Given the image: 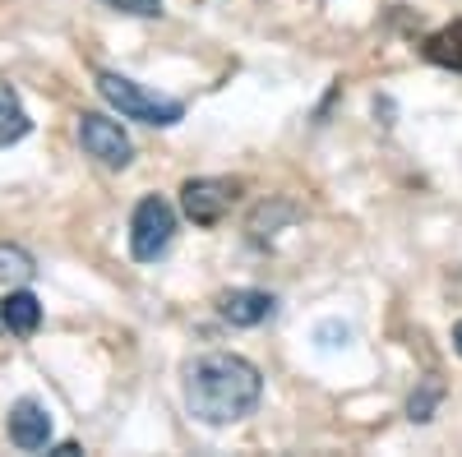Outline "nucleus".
<instances>
[{
    "instance_id": "1",
    "label": "nucleus",
    "mask_w": 462,
    "mask_h": 457,
    "mask_svg": "<svg viewBox=\"0 0 462 457\" xmlns=\"http://www.w3.org/2000/svg\"><path fill=\"white\" fill-rule=\"evenodd\" d=\"M263 398V379L245 356L231 352H208L195 365H185V407L195 421L222 430L236 425L259 407Z\"/></svg>"
},
{
    "instance_id": "2",
    "label": "nucleus",
    "mask_w": 462,
    "mask_h": 457,
    "mask_svg": "<svg viewBox=\"0 0 462 457\" xmlns=\"http://www.w3.org/2000/svg\"><path fill=\"white\" fill-rule=\"evenodd\" d=\"M97 93L121 111V121H139V125H176L185 116V102L176 97H158V93H148L143 84L125 79V74H97Z\"/></svg>"
},
{
    "instance_id": "3",
    "label": "nucleus",
    "mask_w": 462,
    "mask_h": 457,
    "mask_svg": "<svg viewBox=\"0 0 462 457\" xmlns=\"http://www.w3.org/2000/svg\"><path fill=\"white\" fill-rule=\"evenodd\" d=\"M171 236H176V208H171L162 195L139 199V208H134V217H130V254H134L139 263H152L158 254H167Z\"/></svg>"
},
{
    "instance_id": "4",
    "label": "nucleus",
    "mask_w": 462,
    "mask_h": 457,
    "mask_svg": "<svg viewBox=\"0 0 462 457\" xmlns=\"http://www.w3.org/2000/svg\"><path fill=\"white\" fill-rule=\"evenodd\" d=\"M241 199V180H222V176H199L180 185V208L195 226H213L231 213V204Z\"/></svg>"
},
{
    "instance_id": "5",
    "label": "nucleus",
    "mask_w": 462,
    "mask_h": 457,
    "mask_svg": "<svg viewBox=\"0 0 462 457\" xmlns=\"http://www.w3.org/2000/svg\"><path fill=\"white\" fill-rule=\"evenodd\" d=\"M79 143H84L88 158H97L102 167H116V171L130 167V158H134V143L121 130V121L102 116V111H84L79 116Z\"/></svg>"
},
{
    "instance_id": "6",
    "label": "nucleus",
    "mask_w": 462,
    "mask_h": 457,
    "mask_svg": "<svg viewBox=\"0 0 462 457\" xmlns=\"http://www.w3.org/2000/svg\"><path fill=\"white\" fill-rule=\"evenodd\" d=\"M10 443L23 448V452H37V448H47L51 439V411L42 402H32V398H19L10 407Z\"/></svg>"
},
{
    "instance_id": "7",
    "label": "nucleus",
    "mask_w": 462,
    "mask_h": 457,
    "mask_svg": "<svg viewBox=\"0 0 462 457\" xmlns=\"http://www.w3.org/2000/svg\"><path fill=\"white\" fill-rule=\"evenodd\" d=\"M273 310H278V300L268 296V291H250V287L226 291V296L217 300V315H222L226 324H236V328H254V324H263V319H273Z\"/></svg>"
},
{
    "instance_id": "8",
    "label": "nucleus",
    "mask_w": 462,
    "mask_h": 457,
    "mask_svg": "<svg viewBox=\"0 0 462 457\" xmlns=\"http://www.w3.org/2000/svg\"><path fill=\"white\" fill-rule=\"evenodd\" d=\"M0 324H5L14 337H32L37 324H42V305H37L32 291H10L0 300Z\"/></svg>"
},
{
    "instance_id": "9",
    "label": "nucleus",
    "mask_w": 462,
    "mask_h": 457,
    "mask_svg": "<svg viewBox=\"0 0 462 457\" xmlns=\"http://www.w3.org/2000/svg\"><path fill=\"white\" fill-rule=\"evenodd\" d=\"M420 51H426V60H435V65L462 74V23H448V28L430 32L426 42H420Z\"/></svg>"
},
{
    "instance_id": "10",
    "label": "nucleus",
    "mask_w": 462,
    "mask_h": 457,
    "mask_svg": "<svg viewBox=\"0 0 462 457\" xmlns=\"http://www.w3.org/2000/svg\"><path fill=\"white\" fill-rule=\"evenodd\" d=\"M28 130H32V121H28L23 102L14 97L10 84H0V148H10V143L28 139Z\"/></svg>"
},
{
    "instance_id": "11",
    "label": "nucleus",
    "mask_w": 462,
    "mask_h": 457,
    "mask_svg": "<svg viewBox=\"0 0 462 457\" xmlns=\"http://www.w3.org/2000/svg\"><path fill=\"white\" fill-rule=\"evenodd\" d=\"M439 402H444V384H439V379L430 374V379H420V388L411 393V402H407V416H411L416 425H426L430 416H435V407H439Z\"/></svg>"
},
{
    "instance_id": "12",
    "label": "nucleus",
    "mask_w": 462,
    "mask_h": 457,
    "mask_svg": "<svg viewBox=\"0 0 462 457\" xmlns=\"http://www.w3.org/2000/svg\"><path fill=\"white\" fill-rule=\"evenodd\" d=\"M0 278H5V282H32L37 278L32 254L19 250V245H0Z\"/></svg>"
},
{
    "instance_id": "13",
    "label": "nucleus",
    "mask_w": 462,
    "mask_h": 457,
    "mask_svg": "<svg viewBox=\"0 0 462 457\" xmlns=\"http://www.w3.org/2000/svg\"><path fill=\"white\" fill-rule=\"evenodd\" d=\"M278 217H296V208L291 204H273V213H268V204L250 217V232H254V241H263V226H273Z\"/></svg>"
},
{
    "instance_id": "14",
    "label": "nucleus",
    "mask_w": 462,
    "mask_h": 457,
    "mask_svg": "<svg viewBox=\"0 0 462 457\" xmlns=\"http://www.w3.org/2000/svg\"><path fill=\"white\" fill-rule=\"evenodd\" d=\"M106 5L121 10V14H143V19L162 14V0H106Z\"/></svg>"
},
{
    "instance_id": "15",
    "label": "nucleus",
    "mask_w": 462,
    "mask_h": 457,
    "mask_svg": "<svg viewBox=\"0 0 462 457\" xmlns=\"http://www.w3.org/2000/svg\"><path fill=\"white\" fill-rule=\"evenodd\" d=\"M315 342H324V347H346V342H352V328L346 324H319Z\"/></svg>"
},
{
    "instance_id": "16",
    "label": "nucleus",
    "mask_w": 462,
    "mask_h": 457,
    "mask_svg": "<svg viewBox=\"0 0 462 457\" xmlns=\"http://www.w3.org/2000/svg\"><path fill=\"white\" fill-rule=\"evenodd\" d=\"M453 352H457V356H462V324H457V328H453Z\"/></svg>"
}]
</instances>
